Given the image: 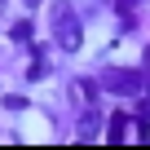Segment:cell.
<instances>
[{
    "instance_id": "6da1fadb",
    "label": "cell",
    "mask_w": 150,
    "mask_h": 150,
    "mask_svg": "<svg viewBox=\"0 0 150 150\" xmlns=\"http://www.w3.org/2000/svg\"><path fill=\"white\" fill-rule=\"evenodd\" d=\"M53 35H57V44H62L66 53H75V49H80V40H84V31H80V13H75L66 0L53 9Z\"/></svg>"
},
{
    "instance_id": "7a4b0ae2",
    "label": "cell",
    "mask_w": 150,
    "mask_h": 150,
    "mask_svg": "<svg viewBox=\"0 0 150 150\" xmlns=\"http://www.w3.org/2000/svg\"><path fill=\"white\" fill-rule=\"evenodd\" d=\"M106 88L110 93H141V75L137 71H106Z\"/></svg>"
},
{
    "instance_id": "3957f363",
    "label": "cell",
    "mask_w": 150,
    "mask_h": 150,
    "mask_svg": "<svg viewBox=\"0 0 150 150\" xmlns=\"http://www.w3.org/2000/svg\"><path fill=\"white\" fill-rule=\"evenodd\" d=\"M128 124H132V115H124V110H119V115H110V124H106V141H110V146H119V141L128 137Z\"/></svg>"
},
{
    "instance_id": "277c9868",
    "label": "cell",
    "mask_w": 150,
    "mask_h": 150,
    "mask_svg": "<svg viewBox=\"0 0 150 150\" xmlns=\"http://www.w3.org/2000/svg\"><path fill=\"white\" fill-rule=\"evenodd\" d=\"M5 110H27V97L22 93H5Z\"/></svg>"
},
{
    "instance_id": "5b68a950",
    "label": "cell",
    "mask_w": 150,
    "mask_h": 150,
    "mask_svg": "<svg viewBox=\"0 0 150 150\" xmlns=\"http://www.w3.org/2000/svg\"><path fill=\"white\" fill-rule=\"evenodd\" d=\"M13 40H31V22H13Z\"/></svg>"
},
{
    "instance_id": "8992f818",
    "label": "cell",
    "mask_w": 150,
    "mask_h": 150,
    "mask_svg": "<svg viewBox=\"0 0 150 150\" xmlns=\"http://www.w3.org/2000/svg\"><path fill=\"white\" fill-rule=\"evenodd\" d=\"M146 62H150V49H146Z\"/></svg>"
}]
</instances>
